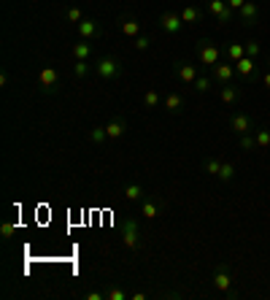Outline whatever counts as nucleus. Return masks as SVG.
I'll return each instance as SVG.
<instances>
[{"instance_id":"obj_1","label":"nucleus","mask_w":270,"mask_h":300,"mask_svg":"<svg viewBox=\"0 0 270 300\" xmlns=\"http://www.w3.org/2000/svg\"><path fill=\"white\" fill-rule=\"evenodd\" d=\"M208 11L216 17L219 25H227V22L233 19V9L227 6V0H208Z\"/></svg>"},{"instance_id":"obj_2","label":"nucleus","mask_w":270,"mask_h":300,"mask_svg":"<svg viewBox=\"0 0 270 300\" xmlns=\"http://www.w3.org/2000/svg\"><path fill=\"white\" fill-rule=\"evenodd\" d=\"M230 127H233L235 136H249L254 130V122H251L249 114H235L233 119H230Z\"/></svg>"},{"instance_id":"obj_3","label":"nucleus","mask_w":270,"mask_h":300,"mask_svg":"<svg viewBox=\"0 0 270 300\" xmlns=\"http://www.w3.org/2000/svg\"><path fill=\"white\" fill-rule=\"evenodd\" d=\"M197 57H200L203 65L213 68V65L219 62V49H216L213 44H200V49H197Z\"/></svg>"},{"instance_id":"obj_4","label":"nucleus","mask_w":270,"mask_h":300,"mask_svg":"<svg viewBox=\"0 0 270 300\" xmlns=\"http://www.w3.org/2000/svg\"><path fill=\"white\" fill-rule=\"evenodd\" d=\"M257 17H259V6L251 3V0H246L241 9H238V19H241L243 25H254V22H257Z\"/></svg>"},{"instance_id":"obj_5","label":"nucleus","mask_w":270,"mask_h":300,"mask_svg":"<svg viewBox=\"0 0 270 300\" xmlns=\"http://www.w3.org/2000/svg\"><path fill=\"white\" fill-rule=\"evenodd\" d=\"M213 70V81H219L221 87L233 81V73H235V62H230V65H221V62H216V65L211 68Z\"/></svg>"},{"instance_id":"obj_6","label":"nucleus","mask_w":270,"mask_h":300,"mask_svg":"<svg viewBox=\"0 0 270 300\" xmlns=\"http://www.w3.org/2000/svg\"><path fill=\"white\" fill-rule=\"evenodd\" d=\"M124 249H138V225L132 219L124 222Z\"/></svg>"},{"instance_id":"obj_7","label":"nucleus","mask_w":270,"mask_h":300,"mask_svg":"<svg viewBox=\"0 0 270 300\" xmlns=\"http://www.w3.org/2000/svg\"><path fill=\"white\" fill-rule=\"evenodd\" d=\"M116 73H119V62H116V60L106 57V60L98 62V76H100V78H114Z\"/></svg>"},{"instance_id":"obj_8","label":"nucleus","mask_w":270,"mask_h":300,"mask_svg":"<svg viewBox=\"0 0 270 300\" xmlns=\"http://www.w3.org/2000/svg\"><path fill=\"white\" fill-rule=\"evenodd\" d=\"M213 287H216L219 292H227L230 287H233V276H230L224 268H219V271L213 273Z\"/></svg>"},{"instance_id":"obj_9","label":"nucleus","mask_w":270,"mask_h":300,"mask_svg":"<svg viewBox=\"0 0 270 300\" xmlns=\"http://www.w3.org/2000/svg\"><path fill=\"white\" fill-rule=\"evenodd\" d=\"M162 27L173 35V33H178V30L184 27V22H181L178 14H162Z\"/></svg>"},{"instance_id":"obj_10","label":"nucleus","mask_w":270,"mask_h":300,"mask_svg":"<svg viewBox=\"0 0 270 300\" xmlns=\"http://www.w3.org/2000/svg\"><path fill=\"white\" fill-rule=\"evenodd\" d=\"M254 57H241L235 62V73H241L243 78H251V73H254Z\"/></svg>"},{"instance_id":"obj_11","label":"nucleus","mask_w":270,"mask_h":300,"mask_svg":"<svg viewBox=\"0 0 270 300\" xmlns=\"http://www.w3.org/2000/svg\"><path fill=\"white\" fill-rule=\"evenodd\" d=\"M38 81H41L43 90H52V87L57 84V70H54V68H43L41 76H38Z\"/></svg>"},{"instance_id":"obj_12","label":"nucleus","mask_w":270,"mask_h":300,"mask_svg":"<svg viewBox=\"0 0 270 300\" xmlns=\"http://www.w3.org/2000/svg\"><path fill=\"white\" fill-rule=\"evenodd\" d=\"M178 17H181V22H184V25H195V22H200V17H203V14L197 11L195 6H187V9H181V14H178Z\"/></svg>"},{"instance_id":"obj_13","label":"nucleus","mask_w":270,"mask_h":300,"mask_svg":"<svg viewBox=\"0 0 270 300\" xmlns=\"http://www.w3.org/2000/svg\"><path fill=\"white\" fill-rule=\"evenodd\" d=\"M219 98H221V103L230 106V103H235V100L241 98V92H238L233 84H224V87H221V92H219Z\"/></svg>"},{"instance_id":"obj_14","label":"nucleus","mask_w":270,"mask_h":300,"mask_svg":"<svg viewBox=\"0 0 270 300\" xmlns=\"http://www.w3.org/2000/svg\"><path fill=\"white\" fill-rule=\"evenodd\" d=\"M178 78H181L184 84H195L197 68H195V65H178Z\"/></svg>"},{"instance_id":"obj_15","label":"nucleus","mask_w":270,"mask_h":300,"mask_svg":"<svg viewBox=\"0 0 270 300\" xmlns=\"http://www.w3.org/2000/svg\"><path fill=\"white\" fill-rule=\"evenodd\" d=\"M78 33H81V38H95L98 35V25L89 19H84V22H78Z\"/></svg>"},{"instance_id":"obj_16","label":"nucleus","mask_w":270,"mask_h":300,"mask_svg":"<svg viewBox=\"0 0 270 300\" xmlns=\"http://www.w3.org/2000/svg\"><path fill=\"white\" fill-rule=\"evenodd\" d=\"M181 106H184V100H181V95H176V92H170L168 98H165V108H168V111H181Z\"/></svg>"},{"instance_id":"obj_17","label":"nucleus","mask_w":270,"mask_h":300,"mask_svg":"<svg viewBox=\"0 0 270 300\" xmlns=\"http://www.w3.org/2000/svg\"><path fill=\"white\" fill-rule=\"evenodd\" d=\"M122 33L127 35V38H138V33H141V25L135 19H124L122 22Z\"/></svg>"},{"instance_id":"obj_18","label":"nucleus","mask_w":270,"mask_h":300,"mask_svg":"<svg viewBox=\"0 0 270 300\" xmlns=\"http://www.w3.org/2000/svg\"><path fill=\"white\" fill-rule=\"evenodd\" d=\"M106 133H108V138H122L124 136V122H119V119L108 122L106 124Z\"/></svg>"},{"instance_id":"obj_19","label":"nucleus","mask_w":270,"mask_h":300,"mask_svg":"<svg viewBox=\"0 0 270 300\" xmlns=\"http://www.w3.org/2000/svg\"><path fill=\"white\" fill-rule=\"evenodd\" d=\"M227 57H230V62H238L241 57H246V46H241V44H230V46H227Z\"/></svg>"},{"instance_id":"obj_20","label":"nucleus","mask_w":270,"mask_h":300,"mask_svg":"<svg viewBox=\"0 0 270 300\" xmlns=\"http://www.w3.org/2000/svg\"><path fill=\"white\" fill-rule=\"evenodd\" d=\"M257 149H270V130L267 127H262V130H257Z\"/></svg>"},{"instance_id":"obj_21","label":"nucleus","mask_w":270,"mask_h":300,"mask_svg":"<svg viewBox=\"0 0 270 300\" xmlns=\"http://www.w3.org/2000/svg\"><path fill=\"white\" fill-rule=\"evenodd\" d=\"M233 176H235V168H233V162H221L219 179H221V181H233Z\"/></svg>"},{"instance_id":"obj_22","label":"nucleus","mask_w":270,"mask_h":300,"mask_svg":"<svg viewBox=\"0 0 270 300\" xmlns=\"http://www.w3.org/2000/svg\"><path fill=\"white\" fill-rule=\"evenodd\" d=\"M141 195H144V189H141V184H130V187L124 189V197H127V200H138Z\"/></svg>"},{"instance_id":"obj_23","label":"nucleus","mask_w":270,"mask_h":300,"mask_svg":"<svg viewBox=\"0 0 270 300\" xmlns=\"http://www.w3.org/2000/svg\"><path fill=\"white\" fill-rule=\"evenodd\" d=\"M144 103H146L149 108H157V106H160V95H157L154 90H149V92L144 95Z\"/></svg>"},{"instance_id":"obj_24","label":"nucleus","mask_w":270,"mask_h":300,"mask_svg":"<svg viewBox=\"0 0 270 300\" xmlns=\"http://www.w3.org/2000/svg\"><path fill=\"white\" fill-rule=\"evenodd\" d=\"M192 87H195L197 92H208V87H211V78H205V76H197Z\"/></svg>"},{"instance_id":"obj_25","label":"nucleus","mask_w":270,"mask_h":300,"mask_svg":"<svg viewBox=\"0 0 270 300\" xmlns=\"http://www.w3.org/2000/svg\"><path fill=\"white\" fill-rule=\"evenodd\" d=\"M73 54H76V60H86V57H89V46H86V44H76Z\"/></svg>"},{"instance_id":"obj_26","label":"nucleus","mask_w":270,"mask_h":300,"mask_svg":"<svg viewBox=\"0 0 270 300\" xmlns=\"http://www.w3.org/2000/svg\"><path fill=\"white\" fill-rule=\"evenodd\" d=\"M89 138H92V144H103V138H108V133H106V127H95L89 133Z\"/></svg>"},{"instance_id":"obj_27","label":"nucleus","mask_w":270,"mask_h":300,"mask_svg":"<svg viewBox=\"0 0 270 300\" xmlns=\"http://www.w3.org/2000/svg\"><path fill=\"white\" fill-rule=\"evenodd\" d=\"M259 52H262V46H259L257 41H249V44H246V57H254V60H257Z\"/></svg>"},{"instance_id":"obj_28","label":"nucleus","mask_w":270,"mask_h":300,"mask_svg":"<svg viewBox=\"0 0 270 300\" xmlns=\"http://www.w3.org/2000/svg\"><path fill=\"white\" fill-rule=\"evenodd\" d=\"M219 170H221V162H219V160H208V162H205V173L219 176Z\"/></svg>"},{"instance_id":"obj_29","label":"nucleus","mask_w":270,"mask_h":300,"mask_svg":"<svg viewBox=\"0 0 270 300\" xmlns=\"http://www.w3.org/2000/svg\"><path fill=\"white\" fill-rule=\"evenodd\" d=\"M241 149H257V138H251V136H241Z\"/></svg>"},{"instance_id":"obj_30","label":"nucleus","mask_w":270,"mask_h":300,"mask_svg":"<svg viewBox=\"0 0 270 300\" xmlns=\"http://www.w3.org/2000/svg\"><path fill=\"white\" fill-rule=\"evenodd\" d=\"M135 49H138V52H146V49H149V38H146V35H138V38H135Z\"/></svg>"},{"instance_id":"obj_31","label":"nucleus","mask_w":270,"mask_h":300,"mask_svg":"<svg viewBox=\"0 0 270 300\" xmlns=\"http://www.w3.org/2000/svg\"><path fill=\"white\" fill-rule=\"evenodd\" d=\"M144 217L146 219H154L157 217V206H154V203H144Z\"/></svg>"},{"instance_id":"obj_32","label":"nucleus","mask_w":270,"mask_h":300,"mask_svg":"<svg viewBox=\"0 0 270 300\" xmlns=\"http://www.w3.org/2000/svg\"><path fill=\"white\" fill-rule=\"evenodd\" d=\"M68 19H70V22H84L81 9H68Z\"/></svg>"},{"instance_id":"obj_33","label":"nucleus","mask_w":270,"mask_h":300,"mask_svg":"<svg viewBox=\"0 0 270 300\" xmlns=\"http://www.w3.org/2000/svg\"><path fill=\"white\" fill-rule=\"evenodd\" d=\"M108 300H124V289H119V287H114L108 292Z\"/></svg>"},{"instance_id":"obj_34","label":"nucleus","mask_w":270,"mask_h":300,"mask_svg":"<svg viewBox=\"0 0 270 300\" xmlns=\"http://www.w3.org/2000/svg\"><path fill=\"white\" fill-rule=\"evenodd\" d=\"M73 73H76V76H86V62H84V60H78V62H76Z\"/></svg>"},{"instance_id":"obj_35","label":"nucleus","mask_w":270,"mask_h":300,"mask_svg":"<svg viewBox=\"0 0 270 300\" xmlns=\"http://www.w3.org/2000/svg\"><path fill=\"white\" fill-rule=\"evenodd\" d=\"M246 3V0H227V6H230V9H233V11H238V9H241V6Z\"/></svg>"},{"instance_id":"obj_36","label":"nucleus","mask_w":270,"mask_h":300,"mask_svg":"<svg viewBox=\"0 0 270 300\" xmlns=\"http://www.w3.org/2000/svg\"><path fill=\"white\" fill-rule=\"evenodd\" d=\"M14 230H17L14 225H3V238H9V235H14Z\"/></svg>"},{"instance_id":"obj_37","label":"nucleus","mask_w":270,"mask_h":300,"mask_svg":"<svg viewBox=\"0 0 270 300\" xmlns=\"http://www.w3.org/2000/svg\"><path fill=\"white\" fill-rule=\"evenodd\" d=\"M262 84H265V87H267V90H270V70H267V73H265V76H262Z\"/></svg>"},{"instance_id":"obj_38","label":"nucleus","mask_w":270,"mask_h":300,"mask_svg":"<svg viewBox=\"0 0 270 300\" xmlns=\"http://www.w3.org/2000/svg\"><path fill=\"white\" fill-rule=\"evenodd\" d=\"M267 65H270V57H267Z\"/></svg>"}]
</instances>
